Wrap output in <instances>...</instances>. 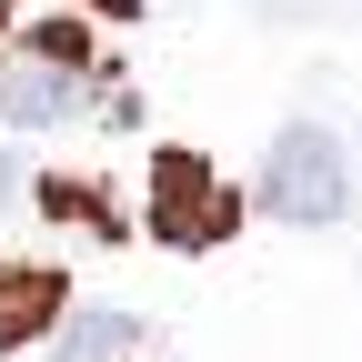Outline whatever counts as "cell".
Here are the masks:
<instances>
[{
    "label": "cell",
    "mask_w": 362,
    "mask_h": 362,
    "mask_svg": "<svg viewBox=\"0 0 362 362\" xmlns=\"http://www.w3.org/2000/svg\"><path fill=\"white\" fill-rule=\"evenodd\" d=\"M262 202L292 221V232H322V221H342L352 211V171H342V141L322 121H292L282 141H272V161H262Z\"/></svg>",
    "instance_id": "6da1fadb"
},
{
    "label": "cell",
    "mask_w": 362,
    "mask_h": 362,
    "mask_svg": "<svg viewBox=\"0 0 362 362\" xmlns=\"http://www.w3.org/2000/svg\"><path fill=\"white\" fill-rule=\"evenodd\" d=\"M81 81H90L81 30H40L30 51L0 71V121H11V131H61L81 111Z\"/></svg>",
    "instance_id": "7a4b0ae2"
},
{
    "label": "cell",
    "mask_w": 362,
    "mask_h": 362,
    "mask_svg": "<svg viewBox=\"0 0 362 362\" xmlns=\"http://www.w3.org/2000/svg\"><path fill=\"white\" fill-rule=\"evenodd\" d=\"M151 221H161V232L171 242H221V232H232V192H221V181H211V161H192V151H161L151 161Z\"/></svg>",
    "instance_id": "3957f363"
},
{
    "label": "cell",
    "mask_w": 362,
    "mask_h": 362,
    "mask_svg": "<svg viewBox=\"0 0 362 362\" xmlns=\"http://www.w3.org/2000/svg\"><path fill=\"white\" fill-rule=\"evenodd\" d=\"M61 312H71V292L51 262H0V352H30Z\"/></svg>",
    "instance_id": "277c9868"
},
{
    "label": "cell",
    "mask_w": 362,
    "mask_h": 362,
    "mask_svg": "<svg viewBox=\"0 0 362 362\" xmlns=\"http://www.w3.org/2000/svg\"><path fill=\"white\" fill-rule=\"evenodd\" d=\"M61 362H141V312L81 302L71 322H61Z\"/></svg>",
    "instance_id": "5b68a950"
},
{
    "label": "cell",
    "mask_w": 362,
    "mask_h": 362,
    "mask_svg": "<svg viewBox=\"0 0 362 362\" xmlns=\"http://www.w3.org/2000/svg\"><path fill=\"white\" fill-rule=\"evenodd\" d=\"M101 11H111V21H131V11H141V0H101Z\"/></svg>",
    "instance_id": "8992f818"
},
{
    "label": "cell",
    "mask_w": 362,
    "mask_h": 362,
    "mask_svg": "<svg viewBox=\"0 0 362 362\" xmlns=\"http://www.w3.org/2000/svg\"><path fill=\"white\" fill-rule=\"evenodd\" d=\"M0 202H11V161H0Z\"/></svg>",
    "instance_id": "52a82bcc"
}]
</instances>
